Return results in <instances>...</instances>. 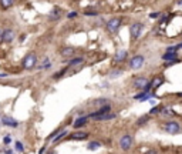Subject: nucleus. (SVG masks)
I'll list each match as a JSON object with an SVG mask.
<instances>
[{
	"instance_id": "8",
	"label": "nucleus",
	"mask_w": 182,
	"mask_h": 154,
	"mask_svg": "<svg viewBox=\"0 0 182 154\" xmlns=\"http://www.w3.org/2000/svg\"><path fill=\"white\" fill-rule=\"evenodd\" d=\"M110 110H111L110 104H105V106H103L101 109H98V111H97V113L90 114V117H91V118H95V120H98L100 117H103V116H105V114L110 113Z\"/></svg>"
},
{
	"instance_id": "16",
	"label": "nucleus",
	"mask_w": 182,
	"mask_h": 154,
	"mask_svg": "<svg viewBox=\"0 0 182 154\" xmlns=\"http://www.w3.org/2000/svg\"><path fill=\"white\" fill-rule=\"evenodd\" d=\"M60 15H61V10L56 7V9H53V10H51V13H50L48 17H50V20H57V19L60 17Z\"/></svg>"
},
{
	"instance_id": "7",
	"label": "nucleus",
	"mask_w": 182,
	"mask_h": 154,
	"mask_svg": "<svg viewBox=\"0 0 182 154\" xmlns=\"http://www.w3.org/2000/svg\"><path fill=\"white\" fill-rule=\"evenodd\" d=\"M149 86V80L147 77H138L134 80V87L140 88V90H145V88Z\"/></svg>"
},
{
	"instance_id": "12",
	"label": "nucleus",
	"mask_w": 182,
	"mask_h": 154,
	"mask_svg": "<svg viewBox=\"0 0 182 154\" xmlns=\"http://www.w3.org/2000/svg\"><path fill=\"white\" fill-rule=\"evenodd\" d=\"M162 83H164L162 77H161V76H155V77H154V80L149 83V86H151V88H154V90H155V88H158L161 84H162Z\"/></svg>"
},
{
	"instance_id": "19",
	"label": "nucleus",
	"mask_w": 182,
	"mask_h": 154,
	"mask_svg": "<svg viewBox=\"0 0 182 154\" xmlns=\"http://www.w3.org/2000/svg\"><path fill=\"white\" fill-rule=\"evenodd\" d=\"M101 147V143H98V141H91V143L88 144V150H95V148H100Z\"/></svg>"
},
{
	"instance_id": "30",
	"label": "nucleus",
	"mask_w": 182,
	"mask_h": 154,
	"mask_svg": "<svg viewBox=\"0 0 182 154\" xmlns=\"http://www.w3.org/2000/svg\"><path fill=\"white\" fill-rule=\"evenodd\" d=\"M3 141H4V143H6V144H9V143H10V137H4V140H3Z\"/></svg>"
},
{
	"instance_id": "20",
	"label": "nucleus",
	"mask_w": 182,
	"mask_h": 154,
	"mask_svg": "<svg viewBox=\"0 0 182 154\" xmlns=\"http://www.w3.org/2000/svg\"><path fill=\"white\" fill-rule=\"evenodd\" d=\"M81 63H83V59L81 57H77V59L71 60V62L68 63V66H77V64H81Z\"/></svg>"
},
{
	"instance_id": "2",
	"label": "nucleus",
	"mask_w": 182,
	"mask_h": 154,
	"mask_svg": "<svg viewBox=\"0 0 182 154\" xmlns=\"http://www.w3.org/2000/svg\"><path fill=\"white\" fill-rule=\"evenodd\" d=\"M121 23H123V19H121V17L110 19V20L107 22V30H108V32H111V33H114V32H117V30L119 29Z\"/></svg>"
},
{
	"instance_id": "4",
	"label": "nucleus",
	"mask_w": 182,
	"mask_h": 154,
	"mask_svg": "<svg viewBox=\"0 0 182 154\" xmlns=\"http://www.w3.org/2000/svg\"><path fill=\"white\" fill-rule=\"evenodd\" d=\"M131 146H132V137H131L130 134H125V136H123L119 139V147H121L124 151L130 150Z\"/></svg>"
},
{
	"instance_id": "15",
	"label": "nucleus",
	"mask_w": 182,
	"mask_h": 154,
	"mask_svg": "<svg viewBox=\"0 0 182 154\" xmlns=\"http://www.w3.org/2000/svg\"><path fill=\"white\" fill-rule=\"evenodd\" d=\"M162 59L165 60V62H172V60H176V53H174V51H168V53H165V54L162 56Z\"/></svg>"
},
{
	"instance_id": "29",
	"label": "nucleus",
	"mask_w": 182,
	"mask_h": 154,
	"mask_svg": "<svg viewBox=\"0 0 182 154\" xmlns=\"http://www.w3.org/2000/svg\"><path fill=\"white\" fill-rule=\"evenodd\" d=\"M77 16V13L75 11H73V13H68V19H73V17H75Z\"/></svg>"
},
{
	"instance_id": "23",
	"label": "nucleus",
	"mask_w": 182,
	"mask_h": 154,
	"mask_svg": "<svg viewBox=\"0 0 182 154\" xmlns=\"http://www.w3.org/2000/svg\"><path fill=\"white\" fill-rule=\"evenodd\" d=\"M16 150H17V151H20V153H22V151L24 150V146H23V144L20 143V141H17V143H16Z\"/></svg>"
},
{
	"instance_id": "3",
	"label": "nucleus",
	"mask_w": 182,
	"mask_h": 154,
	"mask_svg": "<svg viewBox=\"0 0 182 154\" xmlns=\"http://www.w3.org/2000/svg\"><path fill=\"white\" fill-rule=\"evenodd\" d=\"M144 62H145L144 56H134V57L130 60V67L132 70H138V69H141L142 67Z\"/></svg>"
},
{
	"instance_id": "24",
	"label": "nucleus",
	"mask_w": 182,
	"mask_h": 154,
	"mask_svg": "<svg viewBox=\"0 0 182 154\" xmlns=\"http://www.w3.org/2000/svg\"><path fill=\"white\" fill-rule=\"evenodd\" d=\"M50 66H51V64H50V62H48V60H44V62H43V64L40 66V69H44V67H46V69H48Z\"/></svg>"
},
{
	"instance_id": "34",
	"label": "nucleus",
	"mask_w": 182,
	"mask_h": 154,
	"mask_svg": "<svg viewBox=\"0 0 182 154\" xmlns=\"http://www.w3.org/2000/svg\"><path fill=\"white\" fill-rule=\"evenodd\" d=\"M178 6H182V0H179L178 2Z\"/></svg>"
},
{
	"instance_id": "22",
	"label": "nucleus",
	"mask_w": 182,
	"mask_h": 154,
	"mask_svg": "<svg viewBox=\"0 0 182 154\" xmlns=\"http://www.w3.org/2000/svg\"><path fill=\"white\" fill-rule=\"evenodd\" d=\"M115 117V114H105V116H103V117H100L98 120H111V118H114Z\"/></svg>"
},
{
	"instance_id": "21",
	"label": "nucleus",
	"mask_w": 182,
	"mask_h": 154,
	"mask_svg": "<svg viewBox=\"0 0 182 154\" xmlns=\"http://www.w3.org/2000/svg\"><path fill=\"white\" fill-rule=\"evenodd\" d=\"M66 134H67V130H63V131L60 133L59 136H56V137H54V143H57V141H60V140L63 139V137L66 136Z\"/></svg>"
},
{
	"instance_id": "17",
	"label": "nucleus",
	"mask_w": 182,
	"mask_h": 154,
	"mask_svg": "<svg viewBox=\"0 0 182 154\" xmlns=\"http://www.w3.org/2000/svg\"><path fill=\"white\" fill-rule=\"evenodd\" d=\"M13 6V2L11 0H0V7L2 9H9V7H11Z\"/></svg>"
},
{
	"instance_id": "18",
	"label": "nucleus",
	"mask_w": 182,
	"mask_h": 154,
	"mask_svg": "<svg viewBox=\"0 0 182 154\" xmlns=\"http://www.w3.org/2000/svg\"><path fill=\"white\" fill-rule=\"evenodd\" d=\"M87 123V117H81V118H77L74 123V127L78 128V127H81V126H84Z\"/></svg>"
},
{
	"instance_id": "1",
	"label": "nucleus",
	"mask_w": 182,
	"mask_h": 154,
	"mask_svg": "<svg viewBox=\"0 0 182 154\" xmlns=\"http://www.w3.org/2000/svg\"><path fill=\"white\" fill-rule=\"evenodd\" d=\"M36 63H37V56L34 54V53H27L24 56V59H23V69H26V70L33 69L36 66Z\"/></svg>"
},
{
	"instance_id": "31",
	"label": "nucleus",
	"mask_w": 182,
	"mask_h": 154,
	"mask_svg": "<svg viewBox=\"0 0 182 154\" xmlns=\"http://www.w3.org/2000/svg\"><path fill=\"white\" fill-rule=\"evenodd\" d=\"M158 16H160L158 13H152V15L149 16V17H151V19H155V17H158Z\"/></svg>"
},
{
	"instance_id": "10",
	"label": "nucleus",
	"mask_w": 182,
	"mask_h": 154,
	"mask_svg": "<svg viewBox=\"0 0 182 154\" xmlns=\"http://www.w3.org/2000/svg\"><path fill=\"white\" fill-rule=\"evenodd\" d=\"M127 56H128V51L127 50H119L115 53L114 56V62L115 63H118V62H124V60L127 59Z\"/></svg>"
},
{
	"instance_id": "35",
	"label": "nucleus",
	"mask_w": 182,
	"mask_h": 154,
	"mask_svg": "<svg viewBox=\"0 0 182 154\" xmlns=\"http://www.w3.org/2000/svg\"><path fill=\"white\" fill-rule=\"evenodd\" d=\"M148 154H156V151H149Z\"/></svg>"
},
{
	"instance_id": "6",
	"label": "nucleus",
	"mask_w": 182,
	"mask_h": 154,
	"mask_svg": "<svg viewBox=\"0 0 182 154\" xmlns=\"http://www.w3.org/2000/svg\"><path fill=\"white\" fill-rule=\"evenodd\" d=\"M141 32H142V24L141 23H134V24L130 27V34L132 39H138V37L141 36Z\"/></svg>"
},
{
	"instance_id": "9",
	"label": "nucleus",
	"mask_w": 182,
	"mask_h": 154,
	"mask_svg": "<svg viewBox=\"0 0 182 154\" xmlns=\"http://www.w3.org/2000/svg\"><path fill=\"white\" fill-rule=\"evenodd\" d=\"M13 39H14V32H13L11 29H4L3 34H2V41H4V43H10V41H13Z\"/></svg>"
},
{
	"instance_id": "5",
	"label": "nucleus",
	"mask_w": 182,
	"mask_h": 154,
	"mask_svg": "<svg viewBox=\"0 0 182 154\" xmlns=\"http://www.w3.org/2000/svg\"><path fill=\"white\" fill-rule=\"evenodd\" d=\"M179 124L176 123V121H168V123H165L164 124V130L167 133H169V134H176V133L179 131Z\"/></svg>"
},
{
	"instance_id": "27",
	"label": "nucleus",
	"mask_w": 182,
	"mask_h": 154,
	"mask_svg": "<svg viewBox=\"0 0 182 154\" xmlns=\"http://www.w3.org/2000/svg\"><path fill=\"white\" fill-rule=\"evenodd\" d=\"M86 16H97V11H86Z\"/></svg>"
},
{
	"instance_id": "13",
	"label": "nucleus",
	"mask_w": 182,
	"mask_h": 154,
	"mask_svg": "<svg viewBox=\"0 0 182 154\" xmlns=\"http://www.w3.org/2000/svg\"><path fill=\"white\" fill-rule=\"evenodd\" d=\"M88 137V133L86 131H78V133H73L70 136L71 140H86Z\"/></svg>"
},
{
	"instance_id": "33",
	"label": "nucleus",
	"mask_w": 182,
	"mask_h": 154,
	"mask_svg": "<svg viewBox=\"0 0 182 154\" xmlns=\"http://www.w3.org/2000/svg\"><path fill=\"white\" fill-rule=\"evenodd\" d=\"M6 154H13V153H11L10 150H6Z\"/></svg>"
},
{
	"instance_id": "11",
	"label": "nucleus",
	"mask_w": 182,
	"mask_h": 154,
	"mask_svg": "<svg viewBox=\"0 0 182 154\" xmlns=\"http://www.w3.org/2000/svg\"><path fill=\"white\" fill-rule=\"evenodd\" d=\"M2 123H3L4 126H9V127H17V126H19V123H17L14 118L7 117V116H4V117L2 118Z\"/></svg>"
},
{
	"instance_id": "25",
	"label": "nucleus",
	"mask_w": 182,
	"mask_h": 154,
	"mask_svg": "<svg viewBox=\"0 0 182 154\" xmlns=\"http://www.w3.org/2000/svg\"><path fill=\"white\" fill-rule=\"evenodd\" d=\"M160 111H161V107H154L149 113H151V114H156V113H160Z\"/></svg>"
},
{
	"instance_id": "28",
	"label": "nucleus",
	"mask_w": 182,
	"mask_h": 154,
	"mask_svg": "<svg viewBox=\"0 0 182 154\" xmlns=\"http://www.w3.org/2000/svg\"><path fill=\"white\" fill-rule=\"evenodd\" d=\"M105 101H107L105 99H103V100H97V101H95V104H104Z\"/></svg>"
},
{
	"instance_id": "26",
	"label": "nucleus",
	"mask_w": 182,
	"mask_h": 154,
	"mask_svg": "<svg viewBox=\"0 0 182 154\" xmlns=\"http://www.w3.org/2000/svg\"><path fill=\"white\" fill-rule=\"evenodd\" d=\"M147 120H148V117L145 116V117H142V118H140V120H138V124H144Z\"/></svg>"
},
{
	"instance_id": "32",
	"label": "nucleus",
	"mask_w": 182,
	"mask_h": 154,
	"mask_svg": "<svg viewBox=\"0 0 182 154\" xmlns=\"http://www.w3.org/2000/svg\"><path fill=\"white\" fill-rule=\"evenodd\" d=\"M178 49H182V43H181V44H178V46H176V50H178Z\"/></svg>"
},
{
	"instance_id": "36",
	"label": "nucleus",
	"mask_w": 182,
	"mask_h": 154,
	"mask_svg": "<svg viewBox=\"0 0 182 154\" xmlns=\"http://www.w3.org/2000/svg\"><path fill=\"white\" fill-rule=\"evenodd\" d=\"M2 34H3V32H0V40H2Z\"/></svg>"
},
{
	"instance_id": "14",
	"label": "nucleus",
	"mask_w": 182,
	"mask_h": 154,
	"mask_svg": "<svg viewBox=\"0 0 182 154\" xmlns=\"http://www.w3.org/2000/svg\"><path fill=\"white\" fill-rule=\"evenodd\" d=\"M74 53H75V50L73 47H64V49H61V51H60V54L63 56V57H71Z\"/></svg>"
}]
</instances>
